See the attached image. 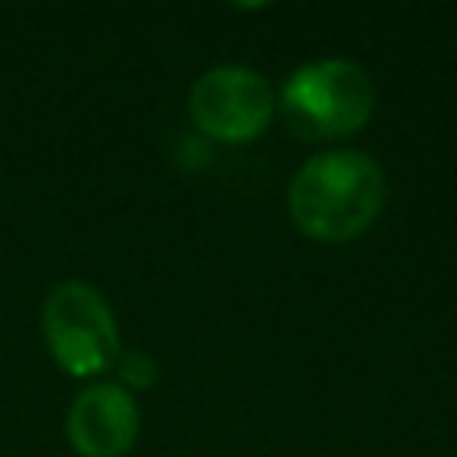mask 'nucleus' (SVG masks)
<instances>
[{
  "label": "nucleus",
  "mask_w": 457,
  "mask_h": 457,
  "mask_svg": "<svg viewBox=\"0 0 457 457\" xmlns=\"http://www.w3.org/2000/svg\"><path fill=\"white\" fill-rule=\"evenodd\" d=\"M386 204V175L371 154L321 150L289 182L293 225L321 243H346L378 218Z\"/></svg>",
  "instance_id": "obj_1"
},
{
  "label": "nucleus",
  "mask_w": 457,
  "mask_h": 457,
  "mask_svg": "<svg viewBox=\"0 0 457 457\" xmlns=\"http://www.w3.org/2000/svg\"><path fill=\"white\" fill-rule=\"evenodd\" d=\"M282 111L303 136H350L375 111V82L346 57L311 61L286 79Z\"/></svg>",
  "instance_id": "obj_2"
},
{
  "label": "nucleus",
  "mask_w": 457,
  "mask_h": 457,
  "mask_svg": "<svg viewBox=\"0 0 457 457\" xmlns=\"http://www.w3.org/2000/svg\"><path fill=\"white\" fill-rule=\"evenodd\" d=\"M43 332L54 361L75 375H96L118 361V321L89 282H57L43 300Z\"/></svg>",
  "instance_id": "obj_3"
},
{
  "label": "nucleus",
  "mask_w": 457,
  "mask_h": 457,
  "mask_svg": "<svg viewBox=\"0 0 457 457\" xmlns=\"http://www.w3.org/2000/svg\"><path fill=\"white\" fill-rule=\"evenodd\" d=\"M189 114L200 132L218 143H246L257 139L271 114L275 96L264 75L243 64H221L204 71L189 89Z\"/></svg>",
  "instance_id": "obj_4"
},
{
  "label": "nucleus",
  "mask_w": 457,
  "mask_h": 457,
  "mask_svg": "<svg viewBox=\"0 0 457 457\" xmlns=\"http://www.w3.org/2000/svg\"><path fill=\"white\" fill-rule=\"evenodd\" d=\"M139 436V407L118 382L82 389L68 411V439L79 457H125Z\"/></svg>",
  "instance_id": "obj_5"
},
{
  "label": "nucleus",
  "mask_w": 457,
  "mask_h": 457,
  "mask_svg": "<svg viewBox=\"0 0 457 457\" xmlns=\"http://www.w3.org/2000/svg\"><path fill=\"white\" fill-rule=\"evenodd\" d=\"M118 364H121V378H125L132 389H146V386H154V378H157V364H154V357L143 353V350L121 353Z\"/></svg>",
  "instance_id": "obj_6"
}]
</instances>
